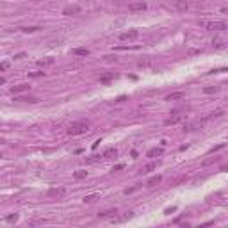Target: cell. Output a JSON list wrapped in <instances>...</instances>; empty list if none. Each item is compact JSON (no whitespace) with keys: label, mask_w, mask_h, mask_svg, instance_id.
Segmentation results:
<instances>
[{"label":"cell","mask_w":228,"mask_h":228,"mask_svg":"<svg viewBox=\"0 0 228 228\" xmlns=\"http://www.w3.org/2000/svg\"><path fill=\"white\" fill-rule=\"evenodd\" d=\"M123 168H125V164H116V166L112 168V171H120V169H123Z\"/></svg>","instance_id":"f1b7e54d"},{"label":"cell","mask_w":228,"mask_h":228,"mask_svg":"<svg viewBox=\"0 0 228 228\" xmlns=\"http://www.w3.org/2000/svg\"><path fill=\"white\" fill-rule=\"evenodd\" d=\"M200 25L209 29V30H226L228 25L224 21H207V20H200Z\"/></svg>","instance_id":"7a4b0ae2"},{"label":"cell","mask_w":228,"mask_h":228,"mask_svg":"<svg viewBox=\"0 0 228 228\" xmlns=\"http://www.w3.org/2000/svg\"><path fill=\"white\" fill-rule=\"evenodd\" d=\"M212 43H214V47H216V48H221V47H223V45H224V41H223L221 38H217V39H214Z\"/></svg>","instance_id":"603a6c76"},{"label":"cell","mask_w":228,"mask_h":228,"mask_svg":"<svg viewBox=\"0 0 228 228\" xmlns=\"http://www.w3.org/2000/svg\"><path fill=\"white\" fill-rule=\"evenodd\" d=\"M0 84H6V79H4V77H0Z\"/></svg>","instance_id":"836d02e7"},{"label":"cell","mask_w":228,"mask_h":228,"mask_svg":"<svg viewBox=\"0 0 228 228\" xmlns=\"http://www.w3.org/2000/svg\"><path fill=\"white\" fill-rule=\"evenodd\" d=\"M114 214H118V209H107V210L98 212L100 217H109V216H114Z\"/></svg>","instance_id":"5bb4252c"},{"label":"cell","mask_w":228,"mask_h":228,"mask_svg":"<svg viewBox=\"0 0 228 228\" xmlns=\"http://www.w3.org/2000/svg\"><path fill=\"white\" fill-rule=\"evenodd\" d=\"M114 77H116V75H114V73H109V75H103V77H100V82L102 84H109Z\"/></svg>","instance_id":"ffe728a7"},{"label":"cell","mask_w":228,"mask_h":228,"mask_svg":"<svg viewBox=\"0 0 228 228\" xmlns=\"http://www.w3.org/2000/svg\"><path fill=\"white\" fill-rule=\"evenodd\" d=\"M162 153H164V150H162V148H152V150H148L146 157H152V159H153V157H161Z\"/></svg>","instance_id":"4fadbf2b"},{"label":"cell","mask_w":228,"mask_h":228,"mask_svg":"<svg viewBox=\"0 0 228 228\" xmlns=\"http://www.w3.org/2000/svg\"><path fill=\"white\" fill-rule=\"evenodd\" d=\"M118 155V150L116 148H107L105 152H103V157H116Z\"/></svg>","instance_id":"d6986e66"},{"label":"cell","mask_w":228,"mask_h":228,"mask_svg":"<svg viewBox=\"0 0 228 228\" xmlns=\"http://www.w3.org/2000/svg\"><path fill=\"white\" fill-rule=\"evenodd\" d=\"M161 180H162V176H161V175H155V176L148 178L146 186H148V187H153V186H157V184H161Z\"/></svg>","instance_id":"7c38bea8"},{"label":"cell","mask_w":228,"mask_h":228,"mask_svg":"<svg viewBox=\"0 0 228 228\" xmlns=\"http://www.w3.org/2000/svg\"><path fill=\"white\" fill-rule=\"evenodd\" d=\"M0 157H2V153H0Z\"/></svg>","instance_id":"e575fe53"},{"label":"cell","mask_w":228,"mask_h":228,"mask_svg":"<svg viewBox=\"0 0 228 228\" xmlns=\"http://www.w3.org/2000/svg\"><path fill=\"white\" fill-rule=\"evenodd\" d=\"M219 161V157H210V159H205V161L201 162L203 166H209V164H212V162H217Z\"/></svg>","instance_id":"7402d4cb"},{"label":"cell","mask_w":228,"mask_h":228,"mask_svg":"<svg viewBox=\"0 0 228 228\" xmlns=\"http://www.w3.org/2000/svg\"><path fill=\"white\" fill-rule=\"evenodd\" d=\"M30 86L29 84H18V86H13L11 87V93L13 95H18V93H25V91H29Z\"/></svg>","instance_id":"ba28073f"},{"label":"cell","mask_w":228,"mask_h":228,"mask_svg":"<svg viewBox=\"0 0 228 228\" xmlns=\"http://www.w3.org/2000/svg\"><path fill=\"white\" fill-rule=\"evenodd\" d=\"M30 77H43L45 75V72H32V73H29Z\"/></svg>","instance_id":"83f0119b"},{"label":"cell","mask_w":228,"mask_h":228,"mask_svg":"<svg viewBox=\"0 0 228 228\" xmlns=\"http://www.w3.org/2000/svg\"><path fill=\"white\" fill-rule=\"evenodd\" d=\"M86 176H87V171H86V169H77V171L73 173V178H75V180H84Z\"/></svg>","instance_id":"9a60e30c"},{"label":"cell","mask_w":228,"mask_h":228,"mask_svg":"<svg viewBox=\"0 0 228 228\" xmlns=\"http://www.w3.org/2000/svg\"><path fill=\"white\" fill-rule=\"evenodd\" d=\"M7 68H9V62H7V61H2V62H0V70H7Z\"/></svg>","instance_id":"4316f807"},{"label":"cell","mask_w":228,"mask_h":228,"mask_svg":"<svg viewBox=\"0 0 228 228\" xmlns=\"http://www.w3.org/2000/svg\"><path fill=\"white\" fill-rule=\"evenodd\" d=\"M47 194L52 196V198H61V196L66 194V189H64V187H50V189L47 191Z\"/></svg>","instance_id":"8992f818"},{"label":"cell","mask_w":228,"mask_h":228,"mask_svg":"<svg viewBox=\"0 0 228 228\" xmlns=\"http://www.w3.org/2000/svg\"><path fill=\"white\" fill-rule=\"evenodd\" d=\"M207 120H209V118H203V120H194V121H193V123H189V125H187V127H186L184 130H187V132H189V130H196V128H201V127L205 125V121H207Z\"/></svg>","instance_id":"52a82bcc"},{"label":"cell","mask_w":228,"mask_h":228,"mask_svg":"<svg viewBox=\"0 0 228 228\" xmlns=\"http://www.w3.org/2000/svg\"><path fill=\"white\" fill-rule=\"evenodd\" d=\"M55 62V59L54 57H43V59H39L38 61V66H41V68H47V66H52Z\"/></svg>","instance_id":"30bf717a"},{"label":"cell","mask_w":228,"mask_h":228,"mask_svg":"<svg viewBox=\"0 0 228 228\" xmlns=\"http://www.w3.org/2000/svg\"><path fill=\"white\" fill-rule=\"evenodd\" d=\"M96 161H100V157H91V159H87V162H91V164L96 162Z\"/></svg>","instance_id":"f546056e"},{"label":"cell","mask_w":228,"mask_h":228,"mask_svg":"<svg viewBox=\"0 0 228 228\" xmlns=\"http://www.w3.org/2000/svg\"><path fill=\"white\" fill-rule=\"evenodd\" d=\"M39 27H23V29H21V30H23V32H34V30H38Z\"/></svg>","instance_id":"484cf974"},{"label":"cell","mask_w":228,"mask_h":228,"mask_svg":"<svg viewBox=\"0 0 228 228\" xmlns=\"http://www.w3.org/2000/svg\"><path fill=\"white\" fill-rule=\"evenodd\" d=\"M86 132H89V125L86 121H73L68 127V134L70 135H80V134H86Z\"/></svg>","instance_id":"6da1fadb"},{"label":"cell","mask_w":228,"mask_h":228,"mask_svg":"<svg viewBox=\"0 0 228 228\" xmlns=\"http://www.w3.org/2000/svg\"><path fill=\"white\" fill-rule=\"evenodd\" d=\"M187 118V114L186 112H173V116L171 118H168L166 121H164V125H176V123H180V121H184Z\"/></svg>","instance_id":"3957f363"},{"label":"cell","mask_w":228,"mask_h":228,"mask_svg":"<svg viewBox=\"0 0 228 228\" xmlns=\"http://www.w3.org/2000/svg\"><path fill=\"white\" fill-rule=\"evenodd\" d=\"M153 169H157V164H155V162H150V164H146V166L141 169V173H150V171H153Z\"/></svg>","instance_id":"ac0fdd59"},{"label":"cell","mask_w":228,"mask_h":228,"mask_svg":"<svg viewBox=\"0 0 228 228\" xmlns=\"http://www.w3.org/2000/svg\"><path fill=\"white\" fill-rule=\"evenodd\" d=\"M6 221H7V223H14V221H18V214H11V216H7Z\"/></svg>","instance_id":"d4e9b609"},{"label":"cell","mask_w":228,"mask_h":228,"mask_svg":"<svg viewBox=\"0 0 228 228\" xmlns=\"http://www.w3.org/2000/svg\"><path fill=\"white\" fill-rule=\"evenodd\" d=\"M137 36H139V30H137V29H130V30L120 34V41H134Z\"/></svg>","instance_id":"277c9868"},{"label":"cell","mask_w":228,"mask_h":228,"mask_svg":"<svg viewBox=\"0 0 228 228\" xmlns=\"http://www.w3.org/2000/svg\"><path fill=\"white\" fill-rule=\"evenodd\" d=\"M184 96H186V93H184V91H176V93H171V95H168L164 100L171 102V100H178V98H184Z\"/></svg>","instance_id":"8fae6325"},{"label":"cell","mask_w":228,"mask_h":228,"mask_svg":"<svg viewBox=\"0 0 228 228\" xmlns=\"http://www.w3.org/2000/svg\"><path fill=\"white\" fill-rule=\"evenodd\" d=\"M100 143H102L100 139H98V141H95V143H93V150H95V148H98V144H100Z\"/></svg>","instance_id":"d6a6232c"},{"label":"cell","mask_w":228,"mask_h":228,"mask_svg":"<svg viewBox=\"0 0 228 228\" xmlns=\"http://www.w3.org/2000/svg\"><path fill=\"white\" fill-rule=\"evenodd\" d=\"M217 89H219L217 86H214V87H205V89H203V93H207V95H210V93H216V91H217Z\"/></svg>","instance_id":"cb8c5ba5"},{"label":"cell","mask_w":228,"mask_h":228,"mask_svg":"<svg viewBox=\"0 0 228 228\" xmlns=\"http://www.w3.org/2000/svg\"><path fill=\"white\" fill-rule=\"evenodd\" d=\"M23 57H25V52H20V54L14 55V59H23Z\"/></svg>","instance_id":"4dcf8cb0"},{"label":"cell","mask_w":228,"mask_h":228,"mask_svg":"<svg viewBox=\"0 0 228 228\" xmlns=\"http://www.w3.org/2000/svg\"><path fill=\"white\" fill-rule=\"evenodd\" d=\"M98 198H100V194H89V196L84 198V203H91V201H95V200H98Z\"/></svg>","instance_id":"44dd1931"},{"label":"cell","mask_w":228,"mask_h":228,"mask_svg":"<svg viewBox=\"0 0 228 228\" xmlns=\"http://www.w3.org/2000/svg\"><path fill=\"white\" fill-rule=\"evenodd\" d=\"M146 9V2H132L128 6V11L130 13H143Z\"/></svg>","instance_id":"5b68a950"},{"label":"cell","mask_w":228,"mask_h":228,"mask_svg":"<svg viewBox=\"0 0 228 228\" xmlns=\"http://www.w3.org/2000/svg\"><path fill=\"white\" fill-rule=\"evenodd\" d=\"M72 54L73 55H89V50L87 48H73Z\"/></svg>","instance_id":"e0dca14e"},{"label":"cell","mask_w":228,"mask_h":228,"mask_svg":"<svg viewBox=\"0 0 228 228\" xmlns=\"http://www.w3.org/2000/svg\"><path fill=\"white\" fill-rule=\"evenodd\" d=\"M175 7H176L178 11H187V2H186V0H176V2H175Z\"/></svg>","instance_id":"2e32d148"},{"label":"cell","mask_w":228,"mask_h":228,"mask_svg":"<svg viewBox=\"0 0 228 228\" xmlns=\"http://www.w3.org/2000/svg\"><path fill=\"white\" fill-rule=\"evenodd\" d=\"M79 13H82V9H80L79 6H70V7H64V11H62V14H66V16H70V14H79Z\"/></svg>","instance_id":"9c48e42d"},{"label":"cell","mask_w":228,"mask_h":228,"mask_svg":"<svg viewBox=\"0 0 228 228\" xmlns=\"http://www.w3.org/2000/svg\"><path fill=\"white\" fill-rule=\"evenodd\" d=\"M176 210V207H171V209H166V214H171V212H175Z\"/></svg>","instance_id":"1f68e13d"}]
</instances>
